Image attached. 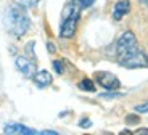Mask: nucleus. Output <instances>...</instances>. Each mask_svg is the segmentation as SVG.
<instances>
[{"label": "nucleus", "instance_id": "nucleus-1", "mask_svg": "<svg viewBox=\"0 0 148 135\" xmlns=\"http://www.w3.org/2000/svg\"><path fill=\"white\" fill-rule=\"evenodd\" d=\"M3 26L8 34L21 39L31 27V19L26 13V8L19 3L8 5L3 15Z\"/></svg>", "mask_w": 148, "mask_h": 135}, {"label": "nucleus", "instance_id": "nucleus-2", "mask_svg": "<svg viewBox=\"0 0 148 135\" xmlns=\"http://www.w3.org/2000/svg\"><path fill=\"white\" fill-rule=\"evenodd\" d=\"M81 10L82 5L79 0H69L63 8L61 15V26H60V37L63 39H71L76 34L77 23L81 18Z\"/></svg>", "mask_w": 148, "mask_h": 135}, {"label": "nucleus", "instance_id": "nucleus-3", "mask_svg": "<svg viewBox=\"0 0 148 135\" xmlns=\"http://www.w3.org/2000/svg\"><path fill=\"white\" fill-rule=\"evenodd\" d=\"M137 48H138L137 37L134 36V32H130V31L124 32L118 39V42H116V58H118V61H121L126 56H129Z\"/></svg>", "mask_w": 148, "mask_h": 135}, {"label": "nucleus", "instance_id": "nucleus-4", "mask_svg": "<svg viewBox=\"0 0 148 135\" xmlns=\"http://www.w3.org/2000/svg\"><path fill=\"white\" fill-rule=\"evenodd\" d=\"M119 64L124 66V68H129V69H138V68H148V56L145 55V51L142 48L130 53L129 56H126L124 60L119 61Z\"/></svg>", "mask_w": 148, "mask_h": 135}, {"label": "nucleus", "instance_id": "nucleus-5", "mask_svg": "<svg viewBox=\"0 0 148 135\" xmlns=\"http://www.w3.org/2000/svg\"><path fill=\"white\" fill-rule=\"evenodd\" d=\"M95 80L103 88H106V90H118L121 87L119 79L114 74L108 73V71H98V73H95Z\"/></svg>", "mask_w": 148, "mask_h": 135}, {"label": "nucleus", "instance_id": "nucleus-6", "mask_svg": "<svg viewBox=\"0 0 148 135\" xmlns=\"http://www.w3.org/2000/svg\"><path fill=\"white\" fill-rule=\"evenodd\" d=\"M15 64H16V69H18L24 77H27V79H32V77L36 76V73H37L36 61L26 58V56H18L16 61H15Z\"/></svg>", "mask_w": 148, "mask_h": 135}, {"label": "nucleus", "instance_id": "nucleus-7", "mask_svg": "<svg viewBox=\"0 0 148 135\" xmlns=\"http://www.w3.org/2000/svg\"><path fill=\"white\" fill-rule=\"evenodd\" d=\"M3 134L7 135H36L39 134L37 130H34V129H29L26 127V125H23V124H7L3 127Z\"/></svg>", "mask_w": 148, "mask_h": 135}, {"label": "nucleus", "instance_id": "nucleus-8", "mask_svg": "<svg viewBox=\"0 0 148 135\" xmlns=\"http://www.w3.org/2000/svg\"><path fill=\"white\" fill-rule=\"evenodd\" d=\"M129 11H130V2L129 0H119L118 3L114 5V8H113V18H114L116 21H119V19H122Z\"/></svg>", "mask_w": 148, "mask_h": 135}, {"label": "nucleus", "instance_id": "nucleus-9", "mask_svg": "<svg viewBox=\"0 0 148 135\" xmlns=\"http://www.w3.org/2000/svg\"><path fill=\"white\" fill-rule=\"evenodd\" d=\"M32 79H34V84H36L39 88H45V87H48V85L52 84L53 77L48 71H39V73H36V76H34Z\"/></svg>", "mask_w": 148, "mask_h": 135}, {"label": "nucleus", "instance_id": "nucleus-10", "mask_svg": "<svg viewBox=\"0 0 148 135\" xmlns=\"http://www.w3.org/2000/svg\"><path fill=\"white\" fill-rule=\"evenodd\" d=\"M79 88L84 92H95V84L90 79H82L79 82Z\"/></svg>", "mask_w": 148, "mask_h": 135}, {"label": "nucleus", "instance_id": "nucleus-11", "mask_svg": "<svg viewBox=\"0 0 148 135\" xmlns=\"http://www.w3.org/2000/svg\"><path fill=\"white\" fill-rule=\"evenodd\" d=\"M18 3L23 5L24 8H32L39 3V0H18Z\"/></svg>", "mask_w": 148, "mask_h": 135}, {"label": "nucleus", "instance_id": "nucleus-12", "mask_svg": "<svg viewBox=\"0 0 148 135\" xmlns=\"http://www.w3.org/2000/svg\"><path fill=\"white\" fill-rule=\"evenodd\" d=\"M53 69L56 71L58 74H63L64 73V68H63V63L60 61V60H56V61H53Z\"/></svg>", "mask_w": 148, "mask_h": 135}, {"label": "nucleus", "instance_id": "nucleus-13", "mask_svg": "<svg viewBox=\"0 0 148 135\" xmlns=\"http://www.w3.org/2000/svg\"><path fill=\"white\" fill-rule=\"evenodd\" d=\"M135 111L137 113H148V101L142 103V105H137L135 106Z\"/></svg>", "mask_w": 148, "mask_h": 135}, {"label": "nucleus", "instance_id": "nucleus-14", "mask_svg": "<svg viewBox=\"0 0 148 135\" xmlns=\"http://www.w3.org/2000/svg\"><path fill=\"white\" fill-rule=\"evenodd\" d=\"M138 121H140V117H138V116H134V114H129V116L126 117V122H127V124H138Z\"/></svg>", "mask_w": 148, "mask_h": 135}, {"label": "nucleus", "instance_id": "nucleus-15", "mask_svg": "<svg viewBox=\"0 0 148 135\" xmlns=\"http://www.w3.org/2000/svg\"><path fill=\"white\" fill-rule=\"evenodd\" d=\"M118 97H122V93L116 92V93H101V98H118Z\"/></svg>", "mask_w": 148, "mask_h": 135}, {"label": "nucleus", "instance_id": "nucleus-16", "mask_svg": "<svg viewBox=\"0 0 148 135\" xmlns=\"http://www.w3.org/2000/svg\"><path fill=\"white\" fill-rule=\"evenodd\" d=\"M79 125H81V127H84V129H87V127H90V125H92V122H90V119H81Z\"/></svg>", "mask_w": 148, "mask_h": 135}, {"label": "nucleus", "instance_id": "nucleus-17", "mask_svg": "<svg viewBox=\"0 0 148 135\" xmlns=\"http://www.w3.org/2000/svg\"><path fill=\"white\" fill-rule=\"evenodd\" d=\"M79 2H81L82 8H87V7H90V5H93L95 0H79Z\"/></svg>", "mask_w": 148, "mask_h": 135}, {"label": "nucleus", "instance_id": "nucleus-18", "mask_svg": "<svg viewBox=\"0 0 148 135\" xmlns=\"http://www.w3.org/2000/svg\"><path fill=\"white\" fill-rule=\"evenodd\" d=\"M40 135H56L58 132L56 130H42V132H39Z\"/></svg>", "mask_w": 148, "mask_h": 135}, {"label": "nucleus", "instance_id": "nucleus-19", "mask_svg": "<svg viewBox=\"0 0 148 135\" xmlns=\"http://www.w3.org/2000/svg\"><path fill=\"white\" fill-rule=\"evenodd\" d=\"M47 48H48V51H50V53H55V51H56V47L53 44H47Z\"/></svg>", "mask_w": 148, "mask_h": 135}, {"label": "nucleus", "instance_id": "nucleus-20", "mask_svg": "<svg viewBox=\"0 0 148 135\" xmlns=\"http://www.w3.org/2000/svg\"><path fill=\"white\" fill-rule=\"evenodd\" d=\"M135 134H137V135H145V134H147L148 135V129H140V130H137Z\"/></svg>", "mask_w": 148, "mask_h": 135}, {"label": "nucleus", "instance_id": "nucleus-21", "mask_svg": "<svg viewBox=\"0 0 148 135\" xmlns=\"http://www.w3.org/2000/svg\"><path fill=\"white\" fill-rule=\"evenodd\" d=\"M140 3L143 5V7H147V8H148V0H140Z\"/></svg>", "mask_w": 148, "mask_h": 135}]
</instances>
